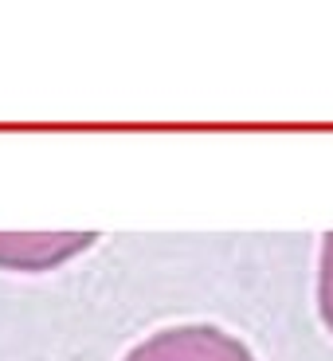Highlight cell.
<instances>
[{"label":"cell","instance_id":"6da1fadb","mask_svg":"<svg viewBox=\"0 0 333 361\" xmlns=\"http://www.w3.org/2000/svg\"><path fill=\"white\" fill-rule=\"evenodd\" d=\"M122 361H259L244 338L216 322H177L134 342Z\"/></svg>","mask_w":333,"mask_h":361},{"label":"cell","instance_id":"7a4b0ae2","mask_svg":"<svg viewBox=\"0 0 333 361\" xmlns=\"http://www.w3.org/2000/svg\"><path fill=\"white\" fill-rule=\"evenodd\" d=\"M94 232H0V267L4 271H51L87 252Z\"/></svg>","mask_w":333,"mask_h":361},{"label":"cell","instance_id":"3957f363","mask_svg":"<svg viewBox=\"0 0 333 361\" xmlns=\"http://www.w3.org/2000/svg\"><path fill=\"white\" fill-rule=\"evenodd\" d=\"M314 298H318V314H322L325 330L333 334V232L322 235V252H318V283H314Z\"/></svg>","mask_w":333,"mask_h":361}]
</instances>
